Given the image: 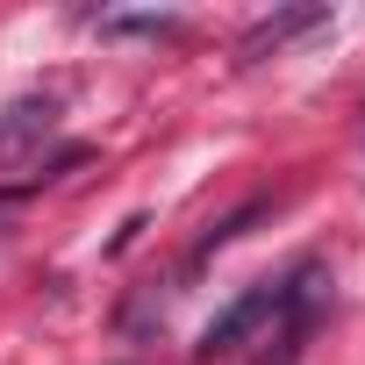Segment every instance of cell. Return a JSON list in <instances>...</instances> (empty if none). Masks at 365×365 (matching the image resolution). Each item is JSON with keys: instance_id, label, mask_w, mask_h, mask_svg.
<instances>
[{"instance_id": "cell-1", "label": "cell", "mask_w": 365, "mask_h": 365, "mask_svg": "<svg viewBox=\"0 0 365 365\" xmlns=\"http://www.w3.org/2000/svg\"><path fill=\"white\" fill-rule=\"evenodd\" d=\"M315 287H322V265H301V272H294V279H279V287H251V294H237V301L201 329L194 358H230V351H244L265 322H279V315L308 308V301H315Z\"/></svg>"}, {"instance_id": "cell-2", "label": "cell", "mask_w": 365, "mask_h": 365, "mask_svg": "<svg viewBox=\"0 0 365 365\" xmlns=\"http://www.w3.org/2000/svg\"><path fill=\"white\" fill-rule=\"evenodd\" d=\"M322 22H329V8H287V15H265V22H251V29H244L237 58H244V65H258L265 51H279V43H294L301 29H322Z\"/></svg>"}, {"instance_id": "cell-3", "label": "cell", "mask_w": 365, "mask_h": 365, "mask_svg": "<svg viewBox=\"0 0 365 365\" xmlns=\"http://www.w3.org/2000/svg\"><path fill=\"white\" fill-rule=\"evenodd\" d=\"M58 122V101L51 93H22L15 108H8V122H0V158H8V150H22L36 129H51Z\"/></svg>"}, {"instance_id": "cell-4", "label": "cell", "mask_w": 365, "mask_h": 365, "mask_svg": "<svg viewBox=\"0 0 365 365\" xmlns=\"http://www.w3.org/2000/svg\"><path fill=\"white\" fill-rule=\"evenodd\" d=\"M258 215H272V194H251V201H244L237 215H222V222H215V230H208V237L194 244V265H208L215 251H230V244H237V237H244V230H251Z\"/></svg>"}, {"instance_id": "cell-5", "label": "cell", "mask_w": 365, "mask_h": 365, "mask_svg": "<svg viewBox=\"0 0 365 365\" xmlns=\"http://www.w3.org/2000/svg\"><path fill=\"white\" fill-rule=\"evenodd\" d=\"M101 36H179V15H101Z\"/></svg>"}]
</instances>
